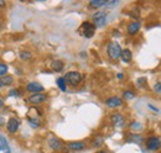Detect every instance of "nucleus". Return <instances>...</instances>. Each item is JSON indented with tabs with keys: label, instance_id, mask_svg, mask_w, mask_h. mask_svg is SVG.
<instances>
[{
	"label": "nucleus",
	"instance_id": "1",
	"mask_svg": "<svg viewBox=\"0 0 161 153\" xmlns=\"http://www.w3.org/2000/svg\"><path fill=\"white\" fill-rule=\"evenodd\" d=\"M107 52H108V56H109V58H110L112 61H117L118 58H120V55H121L120 45H119L118 42H115V41H112V42L108 45Z\"/></svg>",
	"mask_w": 161,
	"mask_h": 153
},
{
	"label": "nucleus",
	"instance_id": "2",
	"mask_svg": "<svg viewBox=\"0 0 161 153\" xmlns=\"http://www.w3.org/2000/svg\"><path fill=\"white\" fill-rule=\"evenodd\" d=\"M78 31H80V34L83 37L91 38L94 35V32H96V27H94V25L91 24V22H83L80 26Z\"/></svg>",
	"mask_w": 161,
	"mask_h": 153
},
{
	"label": "nucleus",
	"instance_id": "3",
	"mask_svg": "<svg viewBox=\"0 0 161 153\" xmlns=\"http://www.w3.org/2000/svg\"><path fill=\"white\" fill-rule=\"evenodd\" d=\"M64 82L66 84H69L72 87H76L78 85L80 82H82V74L80 72H68L66 76H64Z\"/></svg>",
	"mask_w": 161,
	"mask_h": 153
},
{
	"label": "nucleus",
	"instance_id": "4",
	"mask_svg": "<svg viewBox=\"0 0 161 153\" xmlns=\"http://www.w3.org/2000/svg\"><path fill=\"white\" fill-rule=\"evenodd\" d=\"M94 27H103L107 24V13L105 11H97L92 16Z\"/></svg>",
	"mask_w": 161,
	"mask_h": 153
},
{
	"label": "nucleus",
	"instance_id": "5",
	"mask_svg": "<svg viewBox=\"0 0 161 153\" xmlns=\"http://www.w3.org/2000/svg\"><path fill=\"white\" fill-rule=\"evenodd\" d=\"M47 143H48L50 148L53 150V151H61V150H63V143H62V141L58 140L57 137H55V136H50L48 140H47Z\"/></svg>",
	"mask_w": 161,
	"mask_h": 153
},
{
	"label": "nucleus",
	"instance_id": "6",
	"mask_svg": "<svg viewBox=\"0 0 161 153\" xmlns=\"http://www.w3.org/2000/svg\"><path fill=\"white\" fill-rule=\"evenodd\" d=\"M19 126H20V121L15 117H10L6 124V130L9 134H15V132H18Z\"/></svg>",
	"mask_w": 161,
	"mask_h": 153
},
{
	"label": "nucleus",
	"instance_id": "7",
	"mask_svg": "<svg viewBox=\"0 0 161 153\" xmlns=\"http://www.w3.org/2000/svg\"><path fill=\"white\" fill-rule=\"evenodd\" d=\"M26 90L32 93V94H41L45 90V88H43L42 84L37 83V82H31V83H29L26 85Z\"/></svg>",
	"mask_w": 161,
	"mask_h": 153
},
{
	"label": "nucleus",
	"instance_id": "8",
	"mask_svg": "<svg viewBox=\"0 0 161 153\" xmlns=\"http://www.w3.org/2000/svg\"><path fill=\"white\" fill-rule=\"evenodd\" d=\"M146 147L150 151H156L161 147V140L159 137H150L146 141Z\"/></svg>",
	"mask_w": 161,
	"mask_h": 153
},
{
	"label": "nucleus",
	"instance_id": "9",
	"mask_svg": "<svg viewBox=\"0 0 161 153\" xmlns=\"http://www.w3.org/2000/svg\"><path fill=\"white\" fill-rule=\"evenodd\" d=\"M47 100V95H45V94H32L31 96H29V99H27V101L30 103V104H32V105H39V104H42L43 101H46Z\"/></svg>",
	"mask_w": 161,
	"mask_h": 153
},
{
	"label": "nucleus",
	"instance_id": "10",
	"mask_svg": "<svg viewBox=\"0 0 161 153\" xmlns=\"http://www.w3.org/2000/svg\"><path fill=\"white\" fill-rule=\"evenodd\" d=\"M110 119H112V122H113V125H114V127H118V129H120L124 126V124H125V119H124V116L119 113H115V114H113L110 116Z\"/></svg>",
	"mask_w": 161,
	"mask_h": 153
},
{
	"label": "nucleus",
	"instance_id": "11",
	"mask_svg": "<svg viewBox=\"0 0 161 153\" xmlns=\"http://www.w3.org/2000/svg\"><path fill=\"white\" fill-rule=\"evenodd\" d=\"M86 147H87L86 142H82V141L69 142L67 145V148H69L71 151H83V150H86Z\"/></svg>",
	"mask_w": 161,
	"mask_h": 153
},
{
	"label": "nucleus",
	"instance_id": "12",
	"mask_svg": "<svg viewBox=\"0 0 161 153\" xmlns=\"http://www.w3.org/2000/svg\"><path fill=\"white\" fill-rule=\"evenodd\" d=\"M141 27V24L139 21H134V22H131V24H129L128 25V29H126V32L129 34V35H135V34H138V31L140 30Z\"/></svg>",
	"mask_w": 161,
	"mask_h": 153
},
{
	"label": "nucleus",
	"instance_id": "13",
	"mask_svg": "<svg viewBox=\"0 0 161 153\" xmlns=\"http://www.w3.org/2000/svg\"><path fill=\"white\" fill-rule=\"evenodd\" d=\"M121 104H123V100L118 96H112V98H109L107 100V105L109 108H118V106H120Z\"/></svg>",
	"mask_w": 161,
	"mask_h": 153
},
{
	"label": "nucleus",
	"instance_id": "14",
	"mask_svg": "<svg viewBox=\"0 0 161 153\" xmlns=\"http://www.w3.org/2000/svg\"><path fill=\"white\" fill-rule=\"evenodd\" d=\"M120 58H121V61H123V62H125V63H129V62H131V59H133L131 51H130V50H128V48H125V50H121Z\"/></svg>",
	"mask_w": 161,
	"mask_h": 153
},
{
	"label": "nucleus",
	"instance_id": "15",
	"mask_svg": "<svg viewBox=\"0 0 161 153\" xmlns=\"http://www.w3.org/2000/svg\"><path fill=\"white\" fill-rule=\"evenodd\" d=\"M105 4H107L105 0H92L89 3V6L94 8V9H98V8H102V6H105Z\"/></svg>",
	"mask_w": 161,
	"mask_h": 153
},
{
	"label": "nucleus",
	"instance_id": "16",
	"mask_svg": "<svg viewBox=\"0 0 161 153\" xmlns=\"http://www.w3.org/2000/svg\"><path fill=\"white\" fill-rule=\"evenodd\" d=\"M52 69H53L55 72H61V71L63 69V62L60 61V59L53 61V62H52Z\"/></svg>",
	"mask_w": 161,
	"mask_h": 153
},
{
	"label": "nucleus",
	"instance_id": "17",
	"mask_svg": "<svg viewBox=\"0 0 161 153\" xmlns=\"http://www.w3.org/2000/svg\"><path fill=\"white\" fill-rule=\"evenodd\" d=\"M0 147H1V150L5 153H10V147H9L6 140H5L3 136H0Z\"/></svg>",
	"mask_w": 161,
	"mask_h": 153
},
{
	"label": "nucleus",
	"instance_id": "18",
	"mask_svg": "<svg viewBox=\"0 0 161 153\" xmlns=\"http://www.w3.org/2000/svg\"><path fill=\"white\" fill-rule=\"evenodd\" d=\"M0 82H1V84H3V85L8 87V85H11V84H13L14 78H13L11 76H1Z\"/></svg>",
	"mask_w": 161,
	"mask_h": 153
},
{
	"label": "nucleus",
	"instance_id": "19",
	"mask_svg": "<svg viewBox=\"0 0 161 153\" xmlns=\"http://www.w3.org/2000/svg\"><path fill=\"white\" fill-rule=\"evenodd\" d=\"M142 136L140 135H130L129 137H128V141L129 142H134V143H141L142 142Z\"/></svg>",
	"mask_w": 161,
	"mask_h": 153
},
{
	"label": "nucleus",
	"instance_id": "20",
	"mask_svg": "<svg viewBox=\"0 0 161 153\" xmlns=\"http://www.w3.org/2000/svg\"><path fill=\"white\" fill-rule=\"evenodd\" d=\"M103 142H104V138L103 137H96L93 141H92V147L93 148H98V147H101L102 145H103Z\"/></svg>",
	"mask_w": 161,
	"mask_h": 153
},
{
	"label": "nucleus",
	"instance_id": "21",
	"mask_svg": "<svg viewBox=\"0 0 161 153\" xmlns=\"http://www.w3.org/2000/svg\"><path fill=\"white\" fill-rule=\"evenodd\" d=\"M57 85H58V88H60L62 92H66L67 90V84H66V82H64L63 78H58L57 79Z\"/></svg>",
	"mask_w": 161,
	"mask_h": 153
},
{
	"label": "nucleus",
	"instance_id": "22",
	"mask_svg": "<svg viewBox=\"0 0 161 153\" xmlns=\"http://www.w3.org/2000/svg\"><path fill=\"white\" fill-rule=\"evenodd\" d=\"M31 57H32V55L29 51H21L20 52V59L22 61H29V59H31Z\"/></svg>",
	"mask_w": 161,
	"mask_h": 153
},
{
	"label": "nucleus",
	"instance_id": "23",
	"mask_svg": "<svg viewBox=\"0 0 161 153\" xmlns=\"http://www.w3.org/2000/svg\"><path fill=\"white\" fill-rule=\"evenodd\" d=\"M134 98H135V94L133 92H130V90H126V92L123 93V99H125V100H131Z\"/></svg>",
	"mask_w": 161,
	"mask_h": 153
},
{
	"label": "nucleus",
	"instance_id": "24",
	"mask_svg": "<svg viewBox=\"0 0 161 153\" xmlns=\"http://www.w3.org/2000/svg\"><path fill=\"white\" fill-rule=\"evenodd\" d=\"M130 129H131L133 131H141L144 127H142V125H141L140 122H133V124L130 125Z\"/></svg>",
	"mask_w": 161,
	"mask_h": 153
},
{
	"label": "nucleus",
	"instance_id": "25",
	"mask_svg": "<svg viewBox=\"0 0 161 153\" xmlns=\"http://www.w3.org/2000/svg\"><path fill=\"white\" fill-rule=\"evenodd\" d=\"M6 73H8V66L4 63H0V76H4Z\"/></svg>",
	"mask_w": 161,
	"mask_h": 153
},
{
	"label": "nucleus",
	"instance_id": "26",
	"mask_svg": "<svg viewBox=\"0 0 161 153\" xmlns=\"http://www.w3.org/2000/svg\"><path fill=\"white\" fill-rule=\"evenodd\" d=\"M154 92H155L156 94H161V83H156V84L154 85Z\"/></svg>",
	"mask_w": 161,
	"mask_h": 153
},
{
	"label": "nucleus",
	"instance_id": "27",
	"mask_svg": "<svg viewBox=\"0 0 161 153\" xmlns=\"http://www.w3.org/2000/svg\"><path fill=\"white\" fill-rule=\"evenodd\" d=\"M117 4H119V1H118V0H115V1H107L105 6H107V8H112V6H115Z\"/></svg>",
	"mask_w": 161,
	"mask_h": 153
},
{
	"label": "nucleus",
	"instance_id": "28",
	"mask_svg": "<svg viewBox=\"0 0 161 153\" xmlns=\"http://www.w3.org/2000/svg\"><path fill=\"white\" fill-rule=\"evenodd\" d=\"M9 95H10V96H18V95H19V92H18L16 89H15V90H11V92L9 93Z\"/></svg>",
	"mask_w": 161,
	"mask_h": 153
},
{
	"label": "nucleus",
	"instance_id": "29",
	"mask_svg": "<svg viewBox=\"0 0 161 153\" xmlns=\"http://www.w3.org/2000/svg\"><path fill=\"white\" fill-rule=\"evenodd\" d=\"M147 106H149V108H150V109H151L153 111H155V113H159V109H156V108H155V106H153L151 104H149Z\"/></svg>",
	"mask_w": 161,
	"mask_h": 153
},
{
	"label": "nucleus",
	"instance_id": "30",
	"mask_svg": "<svg viewBox=\"0 0 161 153\" xmlns=\"http://www.w3.org/2000/svg\"><path fill=\"white\" fill-rule=\"evenodd\" d=\"M4 108V100L0 98V109H3Z\"/></svg>",
	"mask_w": 161,
	"mask_h": 153
},
{
	"label": "nucleus",
	"instance_id": "31",
	"mask_svg": "<svg viewBox=\"0 0 161 153\" xmlns=\"http://www.w3.org/2000/svg\"><path fill=\"white\" fill-rule=\"evenodd\" d=\"M5 5H6L5 1H0V6H5Z\"/></svg>",
	"mask_w": 161,
	"mask_h": 153
},
{
	"label": "nucleus",
	"instance_id": "32",
	"mask_svg": "<svg viewBox=\"0 0 161 153\" xmlns=\"http://www.w3.org/2000/svg\"><path fill=\"white\" fill-rule=\"evenodd\" d=\"M117 76H118V79H123V76H123L121 73H119V74H118Z\"/></svg>",
	"mask_w": 161,
	"mask_h": 153
},
{
	"label": "nucleus",
	"instance_id": "33",
	"mask_svg": "<svg viewBox=\"0 0 161 153\" xmlns=\"http://www.w3.org/2000/svg\"><path fill=\"white\" fill-rule=\"evenodd\" d=\"M1 29H3V22L0 21V30H1Z\"/></svg>",
	"mask_w": 161,
	"mask_h": 153
},
{
	"label": "nucleus",
	"instance_id": "34",
	"mask_svg": "<svg viewBox=\"0 0 161 153\" xmlns=\"http://www.w3.org/2000/svg\"><path fill=\"white\" fill-rule=\"evenodd\" d=\"M97 153H107L105 151H99V152H97Z\"/></svg>",
	"mask_w": 161,
	"mask_h": 153
},
{
	"label": "nucleus",
	"instance_id": "35",
	"mask_svg": "<svg viewBox=\"0 0 161 153\" xmlns=\"http://www.w3.org/2000/svg\"><path fill=\"white\" fill-rule=\"evenodd\" d=\"M1 87H3V84H1V82H0V89H1Z\"/></svg>",
	"mask_w": 161,
	"mask_h": 153
},
{
	"label": "nucleus",
	"instance_id": "36",
	"mask_svg": "<svg viewBox=\"0 0 161 153\" xmlns=\"http://www.w3.org/2000/svg\"><path fill=\"white\" fill-rule=\"evenodd\" d=\"M0 151H1V147H0Z\"/></svg>",
	"mask_w": 161,
	"mask_h": 153
}]
</instances>
